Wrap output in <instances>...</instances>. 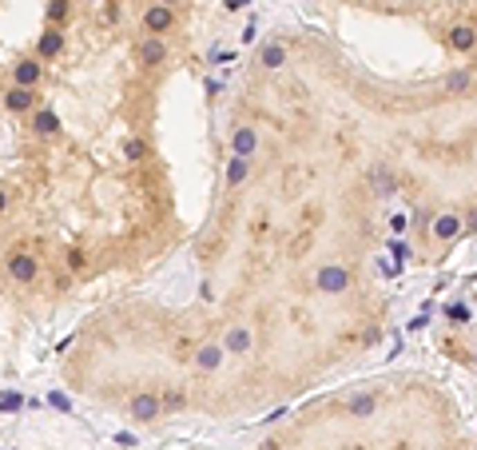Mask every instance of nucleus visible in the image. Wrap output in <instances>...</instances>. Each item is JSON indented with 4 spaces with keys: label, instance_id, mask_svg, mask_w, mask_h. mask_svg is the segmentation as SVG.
Wrapping results in <instances>:
<instances>
[{
    "label": "nucleus",
    "instance_id": "f257e3e1",
    "mask_svg": "<svg viewBox=\"0 0 477 450\" xmlns=\"http://www.w3.org/2000/svg\"><path fill=\"white\" fill-rule=\"evenodd\" d=\"M315 450H477V438H465V434H433L426 442H418L410 434H390V438H378V442H342V438H330V442H315Z\"/></svg>",
    "mask_w": 477,
    "mask_h": 450
},
{
    "label": "nucleus",
    "instance_id": "423d86ee",
    "mask_svg": "<svg viewBox=\"0 0 477 450\" xmlns=\"http://www.w3.org/2000/svg\"><path fill=\"white\" fill-rule=\"evenodd\" d=\"M159 4H175V0H159Z\"/></svg>",
    "mask_w": 477,
    "mask_h": 450
},
{
    "label": "nucleus",
    "instance_id": "0eeeda50",
    "mask_svg": "<svg viewBox=\"0 0 477 450\" xmlns=\"http://www.w3.org/2000/svg\"><path fill=\"white\" fill-rule=\"evenodd\" d=\"M88 4H100V0H88Z\"/></svg>",
    "mask_w": 477,
    "mask_h": 450
},
{
    "label": "nucleus",
    "instance_id": "39448f33",
    "mask_svg": "<svg viewBox=\"0 0 477 450\" xmlns=\"http://www.w3.org/2000/svg\"><path fill=\"white\" fill-rule=\"evenodd\" d=\"M223 4H227V8H231V12H235V8H247V4H251V0H223Z\"/></svg>",
    "mask_w": 477,
    "mask_h": 450
},
{
    "label": "nucleus",
    "instance_id": "f03ea898",
    "mask_svg": "<svg viewBox=\"0 0 477 450\" xmlns=\"http://www.w3.org/2000/svg\"><path fill=\"white\" fill-rule=\"evenodd\" d=\"M143 28L147 33H171L175 28V4H151L143 12Z\"/></svg>",
    "mask_w": 477,
    "mask_h": 450
},
{
    "label": "nucleus",
    "instance_id": "20e7f679",
    "mask_svg": "<svg viewBox=\"0 0 477 450\" xmlns=\"http://www.w3.org/2000/svg\"><path fill=\"white\" fill-rule=\"evenodd\" d=\"M64 17H68V0H52V4H48V20L60 24Z\"/></svg>",
    "mask_w": 477,
    "mask_h": 450
},
{
    "label": "nucleus",
    "instance_id": "7ed1b4c3",
    "mask_svg": "<svg viewBox=\"0 0 477 450\" xmlns=\"http://www.w3.org/2000/svg\"><path fill=\"white\" fill-rule=\"evenodd\" d=\"M251 450H315V447H306V442H286V438H279V434H267V438H259Z\"/></svg>",
    "mask_w": 477,
    "mask_h": 450
}]
</instances>
